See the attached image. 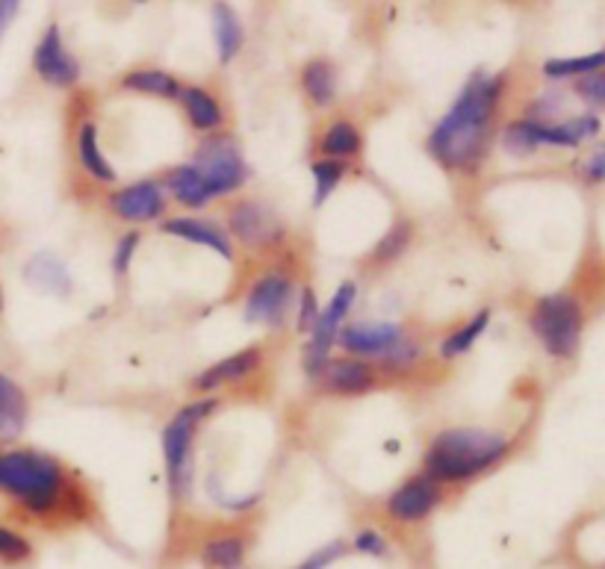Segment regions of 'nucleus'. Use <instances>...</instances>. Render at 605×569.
Listing matches in <instances>:
<instances>
[{
  "instance_id": "obj_31",
  "label": "nucleus",
  "mask_w": 605,
  "mask_h": 569,
  "mask_svg": "<svg viewBox=\"0 0 605 569\" xmlns=\"http://www.w3.org/2000/svg\"><path fill=\"white\" fill-rule=\"evenodd\" d=\"M30 543L21 537V534L10 532V528H3L0 525V558L12 560V563H19V560L30 558Z\"/></svg>"
},
{
  "instance_id": "obj_33",
  "label": "nucleus",
  "mask_w": 605,
  "mask_h": 569,
  "mask_svg": "<svg viewBox=\"0 0 605 569\" xmlns=\"http://www.w3.org/2000/svg\"><path fill=\"white\" fill-rule=\"evenodd\" d=\"M576 92L585 100L596 104V107H605V74H585V77H579Z\"/></svg>"
},
{
  "instance_id": "obj_39",
  "label": "nucleus",
  "mask_w": 605,
  "mask_h": 569,
  "mask_svg": "<svg viewBox=\"0 0 605 569\" xmlns=\"http://www.w3.org/2000/svg\"><path fill=\"white\" fill-rule=\"evenodd\" d=\"M15 12H19V3H15V0H3V3H0V39H3L7 28H10V21L15 19Z\"/></svg>"
},
{
  "instance_id": "obj_35",
  "label": "nucleus",
  "mask_w": 605,
  "mask_h": 569,
  "mask_svg": "<svg viewBox=\"0 0 605 569\" xmlns=\"http://www.w3.org/2000/svg\"><path fill=\"white\" fill-rule=\"evenodd\" d=\"M346 551V543H331V546H326V549H319L317 555H310L305 563H298L296 569H328L331 563H335L340 555Z\"/></svg>"
},
{
  "instance_id": "obj_3",
  "label": "nucleus",
  "mask_w": 605,
  "mask_h": 569,
  "mask_svg": "<svg viewBox=\"0 0 605 569\" xmlns=\"http://www.w3.org/2000/svg\"><path fill=\"white\" fill-rule=\"evenodd\" d=\"M63 487V466L39 452H0V490L30 511H51Z\"/></svg>"
},
{
  "instance_id": "obj_2",
  "label": "nucleus",
  "mask_w": 605,
  "mask_h": 569,
  "mask_svg": "<svg viewBox=\"0 0 605 569\" xmlns=\"http://www.w3.org/2000/svg\"><path fill=\"white\" fill-rule=\"evenodd\" d=\"M508 452V443L493 431L455 428L443 431L425 454V472L437 481H467L488 470Z\"/></svg>"
},
{
  "instance_id": "obj_4",
  "label": "nucleus",
  "mask_w": 605,
  "mask_h": 569,
  "mask_svg": "<svg viewBox=\"0 0 605 569\" xmlns=\"http://www.w3.org/2000/svg\"><path fill=\"white\" fill-rule=\"evenodd\" d=\"M532 331L552 357H570L576 352L582 334V310L573 296H546L534 304Z\"/></svg>"
},
{
  "instance_id": "obj_36",
  "label": "nucleus",
  "mask_w": 605,
  "mask_h": 569,
  "mask_svg": "<svg viewBox=\"0 0 605 569\" xmlns=\"http://www.w3.org/2000/svg\"><path fill=\"white\" fill-rule=\"evenodd\" d=\"M354 549L358 551H363V555H375V558H379V555H384V551H388V543H384V537H381L379 532H361L358 534V537H354Z\"/></svg>"
},
{
  "instance_id": "obj_13",
  "label": "nucleus",
  "mask_w": 605,
  "mask_h": 569,
  "mask_svg": "<svg viewBox=\"0 0 605 569\" xmlns=\"http://www.w3.org/2000/svg\"><path fill=\"white\" fill-rule=\"evenodd\" d=\"M109 204L125 222H151V218H160V213L166 210L163 192L151 181L130 183L121 192H116Z\"/></svg>"
},
{
  "instance_id": "obj_8",
  "label": "nucleus",
  "mask_w": 605,
  "mask_h": 569,
  "mask_svg": "<svg viewBox=\"0 0 605 569\" xmlns=\"http://www.w3.org/2000/svg\"><path fill=\"white\" fill-rule=\"evenodd\" d=\"M354 283H340V290L335 292V299L326 310H319V319L314 331H310V345H308V372L317 375L328 366V348L335 343V336L340 334V322L346 319V313L352 310L354 304Z\"/></svg>"
},
{
  "instance_id": "obj_1",
  "label": "nucleus",
  "mask_w": 605,
  "mask_h": 569,
  "mask_svg": "<svg viewBox=\"0 0 605 569\" xmlns=\"http://www.w3.org/2000/svg\"><path fill=\"white\" fill-rule=\"evenodd\" d=\"M499 77H481L476 74L455 100V107L441 118L428 136V151L449 169H473L479 163L481 148L488 139V125L497 109Z\"/></svg>"
},
{
  "instance_id": "obj_28",
  "label": "nucleus",
  "mask_w": 605,
  "mask_h": 569,
  "mask_svg": "<svg viewBox=\"0 0 605 569\" xmlns=\"http://www.w3.org/2000/svg\"><path fill=\"white\" fill-rule=\"evenodd\" d=\"M488 322H490V310H481L479 316L473 319V322H467V325L458 328L455 334L446 336V343L441 345L443 357H458V354H464L467 348H473V343L485 334Z\"/></svg>"
},
{
  "instance_id": "obj_20",
  "label": "nucleus",
  "mask_w": 605,
  "mask_h": 569,
  "mask_svg": "<svg viewBox=\"0 0 605 569\" xmlns=\"http://www.w3.org/2000/svg\"><path fill=\"white\" fill-rule=\"evenodd\" d=\"M213 21H216L219 60L231 63L240 54V47H243V24L236 19V12L231 7H225V3L213 7Z\"/></svg>"
},
{
  "instance_id": "obj_10",
  "label": "nucleus",
  "mask_w": 605,
  "mask_h": 569,
  "mask_svg": "<svg viewBox=\"0 0 605 569\" xmlns=\"http://www.w3.org/2000/svg\"><path fill=\"white\" fill-rule=\"evenodd\" d=\"M340 345L354 354H367V357H384L393 354L402 345V328L390 325V322H354V325L340 328Z\"/></svg>"
},
{
  "instance_id": "obj_14",
  "label": "nucleus",
  "mask_w": 605,
  "mask_h": 569,
  "mask_svg": "<svg viewBox=\"0 0 605 569\" xmlns=\"http://www.w3.org/2000/svg\"><path fill=\"white\" fill-rule=\"evenodd\" d=\"M441 502V490L434 484L432 479H414L407 481L405 487H399L388 502L390 516H396L402 523H416V519H423L437 507Z\"/></svg>"
},
{
  "instance_id": "obj_27",
  "label": "nucleus",
  "mask_w": 605,
  "mask_h": 569,
  "mask_svg": "<svg viewBox=\"0 0 605 569\" xmlns=\"http://www.w3.org/2000/svg\"><path fill=\"white\" fill-rule=\"evenodd\" d=\"M127 89L148 92V95H166V98H181V86L172 74L166 72H134L125 77Z\"/></svg>"
},
{
  "instance_id": "obj_34",
  "label": "nucleus",
  "mask_w": 605,
  "mask_h": 569,
  "mask_svg": "<svg viewBox=\"0 0 605 569\" xmlns=\"http://www.w3.org/2000/svg\"><path fill=\"white\" fill-rule=\"evenodd\" d=\"M319 319V308H317V296L314 290H301V308H298V331H314Z\"/></svg>"
},
{
  "instance_id": "obj_18",
  "label": "nucleus",
  "mask_w": 605,
  "mask_h": 569,
  "mask_svg": "<svg viewBox=\"0 0 605 569\" xmlns=\"http://www.w3.org/2000/svg\"><path fill=\"white\" fill-rule=\"evenodd\" d=\"M322 380L335 393H363V389L372 387L375 375L361 361H335L322 369Z\"/></svg>"
},
{
  "instance_id": "obj_7",
  "label": "nucleus",
  "mask_w": 605,
  "mask_h": 569,
  "mask_svg": "<svg viewBox=\"0 0 605 569\" xmlns=\"http://www.w3.org/2000/svg\"><path fill=\"white\" fill-rule=\"evenodd\" d=\"M192 165H195V172L208 181L213 195L240 190L245 178H248V165H245L234 139H227V136H213V139H208V142L201 146L199 157H195V163Z\"/></svg>"
},
{
  "instance_id": "obj_25",
  "label": "nucleus",
  "mask_w": 605,
  "mask_h": 569,
  "mask_svg": "<svg viewBox=\"0 0 605 569\" xmlns=\"http://www.w3.org/2000/svg\"><path fill=\"white\" fill-rule=\"evenodd\" d=\"M204 563L213 569H240L245 560V540L243 537H216V540L204 543V551H201Z\"/></svg>"
},
{
  "instance_id": "obj_26",
  "label": "nucleus",
  "mask_w": 605,
  "mask_h": 569,
  "mask_svg": "<svg viewBox=\"0 0 605 569\" xmlns=\"http://www.w3.org/2000/svg\"><path fill=\"white\" fill-rule=\"evenodd\" d=\"M605 65V51H596V54L576 56V60H550L543 65V74L552 77V80H561V77H585V74H596Z\"/></svg>"
},
{
  "instance_id": "obj_9",
  "label": "nucleus",
  "mask_w": 605,
  "mask_h": 569,
  "mask_svg": "<svg viewBox=\"0 0 605 569\" xmlns=\"http://www.w3.org/2000/svg\"><path fill=\"white\" fill-rule=\"evenodd\" d=\"M293 301V280L287 275H266L252 287L245 301V319L261 325H280Z\"/></svg>"
},
{
  "instance_id": "obj_15",
  "label": "nucleus",
  "mask_w": 605,
  "mask_h": 569,
  "mask_svg": "<svg viewBox=\"0 0 605 569\" xmlns=\"http://www.w3.org/2000/svg\"><path fill=\"white\" fill-rule=\"evenodd\" d=\"M261 366V348H245V352L234 354V357H225L219 361L216 366H210L195 378V387L199 389H216L222 384H231V380L245 378L248 372H254Z\"/></svg>"
},
{
  "instance_id": "obj_22",
  "label": "nucleus",
  "mask_w": 605,
  "mask_h": 569,
  "mask_svg": "<svg viewBox=\"0 0 605 569\" xmlns=\"http://www.w3.org/2000/svg\"><path fill=\"white\" fill-rule=\"evenodd\" d=\"M77 154H81L83 169L92 174V178H98V181H116V172H113V165L104 160L98 148V127L86 121L81 127V136H77Z\"/></svg>"
},
{
  "instance_id": "obj_16",
  "label": "nucleus",
  "mask_w": 605,
  "mask_h": 569,
  "mask_svg": "<svg viewBox=\"0 0 605 569\" xmlns=\"http://www.w3.org/2000/svg\"><path fill=\"white\" fill-rule=\"evenodd\" d=\"M163 230L172 236H181V239H187V243L208 245V248H213L216 254H222L225 260L234 257V248H231V243H227V236L222 234L219 227L201 222V218H169V222L163 225Z\"/></svg>"
},
{
  "instance_id": "obj_6",
  "label": "nucleus",
  "mask_w": 605,
  "mask_h": 569,
  "mask_svg": "<svg viewBox=\"0 0 605 569\" xmlns=\"http://www.w3.org/2000/svg\"><path fill=\"white\" fill-rule=\"evenodd\" d=\"M599 121L594 116H579L564 125H543V121H514L502 133V146L508 154H529L538 146H564L573 148L582 139L594 136Z\"/></svg>"
},
{
  "instance_id": "obj_29",
  "label": "nucleus",
  "mask_w": 605,
  "mask_h": 569,
  "mask_svg": "<svg viewBox=\"0 0 605 569\" xmlns=\"http://www.w3.org/2000/svg\"><path fill=\"white\" fill-rule=\"evenodd\" d=\"M322 148L331 157H354L361 151V136H358V130L349 121H335V125L328 127Z\"/></svg>"
},
{
  "instance_id": "obj_32",
  "label": "nucleus",
  "mask_w": 605,
  "mask_h": 569,
  "mask_svg": "<svg viewBox=\"0 0 605 569\" xmlns=\"http://www.w3.org/2000/svg\"><path fill=\"white\" fill-rule=\"evenodd\" d=\"M407 239H411V227L396 225L384 239H381L379 251H375V260H393V257L405 248Z\"/></svg>"
},
{
  "instance_id": "obj_5",
  "label": "nucleus",
  "mask_w": 605,
  "mask_h": 569,
  "mask_svg": "<svg viewBox=\"0 0 605 569\" xmlns=\"http://www.w3.org/2000/svg\"><path fill=\"white\" fill-rule=\"evenodd\" d=\"M216 401H195V405L183 407L181 414L174 416L163 434L166 445V463H169V481H172L174 496L190 493V472H192V437H195V425L204 416L213 414Z\"/></svg>"
},
{
  "instance_id": "obj_24",
  "label": "nucleus",
  "mask_w": 605,
  "mask_h": 569,
  "mask_svg": "<svg viewBox=\"0 0 605 569\" xmlns=\"http://www.w3.org/2000/svg\"><path fill=\"white\" fill-rule=\"evenodd\" d=\"M301 83H305V92L310 95V100L317 107H328L337 95V77L335 68L326 63V60H314V63L305 65V74H301Z\"/></svg>"
},
{
  "instance_id": "obj_19",
  "label": "nucleus",
  "mask_w": 605,
  "mask_h": 569,
  "mask_svg": "<svg viewBox=\"0 0 605 569\" xmlns=\"http://www.w3.org/2000/svg\"><path fill=\"white\" fill-rule=\"evenodd\" d=\"M169 190L181 204L187 207H204L208 201H213V190L208 186V181L195 172V165H181V169H174L169 174Z\"/></svg>"
},
{
  "instance_id": "obj_30",
  "label": "nucleus",
  "mask_w": 605,
  "mask_h": 569,
  "mask_svg": "<svg viewBox=\"0 0 605 569\" xmlns=\"http://www.w3.org/2000/svg\"><path fill=\"white\" fill-rule=\"evenodd\" d=\"M340 178H343V163H337V160H322V163L314 165V181H317V198L314 201L322 204L335 192Z\"/></svg>"
},
{
  "instance_id": "obj_23",
  "label": "nucleus",
  "mask_w": 605,
  "mask_h": 569,
  "mask_svg": "<svg viewBox=\"0 0 605 569\" xmlns=\"http://www.w3.org/2000/svg\"><path fill=\"white\" fill-rule=\"evenodd\" d=\"M28 280L39 290L51 292H68V271L54 254H36L28 262Z\"/></svg>"
},
{
  "instance_id": "obj_37",
  "label": "nucleus",
  "mask_w": 605,
  "mask_h": 569,
  "mask_svg": "<svg viewBox=\"0 0 605 569\" xmlns=\"http://www.w3.org/2000/svg\"><path fill=\"white\" fill-rule=\"evenodd\" d=\"M136 245H139V234L121 236V243L116 248V257H113V266H116L118 275H125L127 266H130V257H134Z\"/></svg>"
},
{
  "instance_id": "obj_38",
  "label": "nucleus",
  "mask_w": 605,
  "mask_h": 569,
  "mask_svg": "<svg viewBox=\"0 0 605 569\" xmlns=\"http://www.w3.org/2000/svg\"><path fill=\"white\" fill-rule=\"evenodd\" d=\"M585 178H591V181H605V146L585 163Z\"/></svg>"
},
{
  "instance_id": "obj_11",
  "label": "nucleus",
  "mask_w": 605,
  "mask_h": 569,
  "mask_svg": "<svg viewBox=\"0 0 605 569\" xmlns=\"http://www.w3.org/2000/svg\"><path fill=\"white\" fill-rule=\"evenodd\" d=\"M33 65L36 72L45 77L47 83L54 86H72L81 77V65L68 51H65L63 39H60V30L51 28L42 36V42L36 45V54H33Z\"/></svg>"
},
{
  "instance_id": "obj_21",
  "label": "nucleus",
  "mask_w": 605,
  "mask_h": 569,
  "mask_svg": "<svg viewBox=\"0 0 605 569\" xmlns=\"http://www.w3.org/2000/svg\"><path fill=\"white\" fill-rule=\"evenodd\" d=\"M181 100L190 112V121L199 130H216L222 125V109L210 92L199 89V86H187V89H181Z\"/></svg>"
},
{
  "instance_id": "obj_17",
  "label": "nucleus",
  "mask_w": 605,
  "mask_h": 569,
  "mask_svg": "<svg viewBox=\"0 0 605 569\" xmlns=\"http://www.w3.org/2000/svg\"><path fill=\"white\" fill-rule=\"evenodd\" d=\"M28 419V396L24 389L7 375H0V440H12L21 434Z\"/></svg>"
},
{
  "instance_id": "obj_12",
  "label": "nucleus",
  "mask_w": 605,
  "mask_h": 569,
  "mask_svg": "<svg viewBox=\"0 0 605 569\" xmlns=\"http://www.w3.org/2000/svg\"><path fill=\"white\" fill-rule=\"evenodd\" d=\"M231 230L245 245H272L278 243L280 222L269 207L245 201V204H236L231 210Z\"/></svg>"
}]
</instances>
